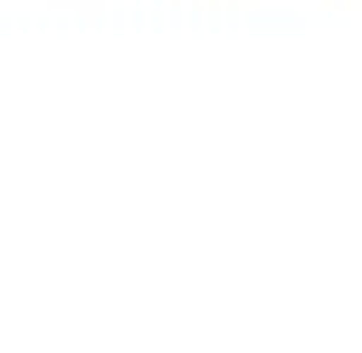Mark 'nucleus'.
I'll use <instances>...</instances> for the list:
<instances>
[]
</instances>
